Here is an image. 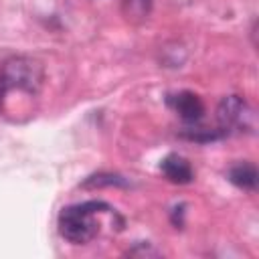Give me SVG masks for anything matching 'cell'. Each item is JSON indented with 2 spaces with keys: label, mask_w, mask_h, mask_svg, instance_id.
Instances as JSON below:
<instances>
[{
  "label": "cell",
  "mask_w": 259,
  "mask_h": 259,
  "mask_svg": "<svg viewBox=\"0 0 259 259\" xmlns=\"http://www.w3.org/2000/svg\"><path fill=\"white\" fill-rule=\"evenodd\" d=\"M101 210H111V208L101 200H87L65 206L59 212V233L75 245L89 243L99 231V223L95 217Z\"/></svg>",
  "instance_id": "cell-1"
},
{
  "label": "cell",
  "mask_w": 259,
  "mask_h": 259,
  "mask_svg": "<svg viewBox=\"0 0 259 259\" xmlns=\"http://www.w3.org/2000/svg\"><path fill=\"white\" fill-rule=\"evenodd\" d=\"M42 83V67L28 57H14L4 63L0 73V95L8 91L36 93Z\"/></svg>",
  "instance_id": "cell-2"
},
{
  "label": "cell",
  "mask_w": 259,
  "mask_h": 259,
  "mask_svg": "<svg viewBox=\"0 0 259 259\" xmlns=\"http://www.w3.org/2000/svg\"><path fill=\"white\" fill-rule=\"evenodd\" d=\"M217 119L223 132L229 130H251L253 127V109L247 105V101L239 95L225 97L217 107Z\"/></svg>",
  "instance_id": "cell-3"
},
{
  "label": "cell",
  "mask_w": 259,
  "mask_h": 259,
  "mask_svg": "<svg viewBox=\"0 0 259 259\" xmlns=\"http://www.w3.org/2000/svg\"><path fill=\"white\" fill-rule=\"evenodd\" d=\"M168 103L184 121H198L204 115V103L192 91H178L168 97Z\"/></svg>",
  "instance_id": "cell-4"
},
{
  "label": "cell",
  "mask_w": 259,
  "mask_h": 259,
  "mask_svg": "<svg viewBox=\"0 0 259 259\" xmlns=\"http://www.w3.org/2000/svg\"><path fill=\"white\" fill-rule=\"evenodd\" d=\"M160 170L174 184H188L194 178V172H192L188 160L182 158V156H178V154H168L160 162Z\"/></svg>",
  "instance_id": "cell-5"
},
{
  "label": "cell",
  "mask_w": 259,
  "mask_h": 259,
  "mask_svg": "<svg viewBox=\"0 0 259 259\" xmlns=\"http://www.w3.org/2000/svg\"><path fill=\"white\" fill-rule=\"evenodd\" d=\"M229 180L245 190H253L257 186V168L249 162H239L235 166H231L229 170Z\"/></svg>",
  "instance_id": "cell-6"
},
{
  "label": "cell",
  "mask_w": 259,
  "mask_h": 259,
  "mask_svg": "<svg viewBox=\"0 0 259 259\" xmlns=\"http://www.w3.org/2000/svg\"><path fill=\"white\" fill-rule=\"evenodd\" d=\"M97 186H125V180L117 174H95L83 182V188H97Z\"/></svg>",
  "instance_id": "cell-7"
},
{
  "label": "cell",
  "mask_w": 259,
  "mask_h": 259,
  "mask_svg": "<svg viewBox=\"0 0 259 259\" xmlns=\"http://www.w3.org/2000/svg\"><path fill=\"white\" fill-rule=\"evenodd\" d=\"M182 136L188 140H194V142H210V140L221 138L223 130H186Z\"/></svg>",
  "instance_id": "cell-8"
}]
</instances>
